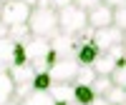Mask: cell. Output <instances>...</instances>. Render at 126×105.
Instances as JSON below:
<instances>
[{"mask_svg":"<svg viewBox=\"0 0 126 105\" xmlns=\"http://www.w3.org/2000/svg\"><path fill=\"white\" fill-rule=\"evenodd\" d=\"M28 30L30 35H38V38H56L58 35V13L53 8H43L38 5L30 10V18H28Z\"/></svg>","mask_w":126,"mask_h":105,"instance_id":"6da1fadb","label":"cell"},{"mask_svg":"<svg viewBox=\"0 0 126 105\" xmlns=\"http://www.w3.org/2000/svg\"><path fill=\"white\" fill-rule=\"evenodd\" d=\"M86 28H88V13L81 10L78 5H68V8L58 10V33L78 38Z\"/></svg>","mask_w":126,"mask_h":105,"instance_id":"7a4b0ae2","label":"cell"},{"mask_svg":"<svg viewBox=\"0 0 126 105\" xmlns=\"http://www.w3.org/2000/svg\"><path fill=\"white\" fill-rule=\"evenodd\" d=\"M78 70H81V63L76 60V55L73 58H58L48 68V75H50L53 83H76Z\"/></svg>","mask_w":126,"mask_h":105,"instance_id":"3957f363","label":"cell"},{"mask_svg":"<svg viewBox=\"0 0 126 105\" xmlns=\"http://www.w3.org/2000/svg\"><path fill=\"white\" fill-rule=\"evenodd\" d=\"M30 10L23 0H13V3H5L3 5V13H0V23H5L8 28H15V25H28V18H30Z\"/></svg>","mask_w":126,"mask_h":105,"instance_id":"277c9868","label":"cell"},{"mask_svg":"<svg viewBox=\"0 0 126 105\" xmlns=\"http://www.w3.org/2000/svg\"><path fill=\"white\" fill-rule=\"evenodd\" d=\"M121 63H124V45H116V48H111L106 52H98V58L91 68L96 70V75H111Z\"/></svg>","mask_w":126,"mask_h":105,"instance_id":"5b68a950","label":"cell"},{"mask_svg":"<svg viewBox=\"0 0 126 105\" xmlns=\"http://www.w3.org/2000/svg\"><path fill=\"white\" fill-rule=\"evenodd\" d=\"M23 50L28 55V63H38V60H46L48 63V55H50V40L46 38H38V35H30L23 40ZM50 68V63H48Z\"/></svg>","mask_w":126,"mask_h":105,"instance_id":"8992f818","label":"cell"},{"mask_svg":"<svg viewBox=\"0 0 126 105\" xmlns=\"http://www.w3.org/2000/svg\"><path fill=\"white\" fill-rule=\"evenodd\" d=\"M93 45H96L101 52H106L111 48H116V45H124V30H119L116 25H109V28H101L93 33V40H91Z\"/></svg>","mask_w":126,"mask_h":105,"instance_id":"52a82bcc","label":"cell"},{"mask_svg":"<svg viewBox=\"0 0 126 105\" xmlns=\"http://www.w3.org/2000/svg\"><path fill=\"white\" fill-rule=\"evenodd\" d=\"M78 38H71V35H63L58 33L56 38H50V50L56 52V58H73L78 50Z\"/></svg>","mask_w":126,"mask_h":105,"instance_id":"ba28073f","label":"cell"},{"mask_svg":"<svg viewBox=\"0 0 126 105\" xmlns=\"http://www.w3.org/2000/svg\"><path fill=\"white\" fill-rule=\"evenodd\" d=\"M113 25V8L109 5H98L88 13V28L93 30H101V28H109Z\"/></svg>","mask_w":126,"mask_h":105,"instance_id":"9c48e42d","label":"cell"},{"mask_svg":"<svg viewBox=\"0 0 126 105\" xmlns=\"http://www.w3.org/2000/svg\"><path fill=\"white\" fill-rule=\"evenodd\" d=\"M73 90H76V83H53L48 88V95L53 98V103H73Z\"/></svg>","mask_w":126,"mask_h":105,"instance_id":"30bf717a","label":"cell"},{"mask_svg":"<svg viewBox=\"0 0 126 105\" xmlns=\"http://www.w3.org/2000/svg\"><path fill=\"white\" fill-rule=\"evenodd\" d=\"M8 75H10V80H13L15 85H25V83H33L35 70H33V65H30V63H23V65L8 68Z\"/></svg>","mask_w":126,"mask_h":105,"instance_id":"8fae6325","label":"cell"},{"mask_svg":"<svg viewBox=\"0 0 126 105\" xmlns=\"http://www.w3.org/2000/svg\"><path fill=\"white\" fill-rule=\"evenodd\" d=\"M98 52H101V50L93 45V43H81L78 50H76V60L81 63V65H93L96 58H98Z\"/></svg>","mask_w":126,"mask_h":105,"instance_id":"7c38bea8","label":"cell"},{"mask_svg":"<svg viewBox=\"0 0 126 105\" xmlns=\"http://www.w3.org/2000/svg\"><path fill=\"white\" fill-rule=\"evenodd\" d=\"M13 52H15V43L10 38L0 40V70H8L13 65Z\"/></svg>","mask_w":126,"mask_h":105,"instance_id":"4fadbf2b","label":"cell"},{"mask_svg":"<svg viewBox=\"0 0 126 105\" xmlns=\"http://www.w3.org/2000/svg\"><path fill=\"white\" fill-rule=\"evenodd\" d=\"M15 98V83L10 80L8 70H0V105Z\"/></svg>","mask_w":126,"mask_h":105,"instance_id":"5bb4252c","label":"cell"},{"mask_svg":"<svg viewBox=\"0 0 126 105\" xmlns=\"http://www.w3.org/2000/svg\"><path fill=\"white\" fill-rule=\"evenodd\" d=\"M111 88H113L111 75H96V80L91 83V90H93V95H96V98H106Z\"/></svg>","mask_w":126,"mask_h":105,"instance_id":"9a60e30c","label":"cell"},{"mask_svg":"<svg viewBox=\"0 0 126 105\" xmlns=\"http://www.w3.org/2000/svg\"><path fill=\"white\" fill-rule=\"evenodd\" d=\"M18 105H56V103H53V98H50L48 93H38V90H33L28 98H23Z\"/></svg>","mask_w":126,"mask_h":105,"instance_id":"2e32d148","label":"cell"},{"mask_svg":"<svg viewBox=\"0 0 126 105\" xmlns=\"http://www.w3.org/2000/svg\"><path fill=\"white\" fill-rule=\"evenodd\" d=\"M93 98V90L91 85H76V90H73V103H81V105H88Z\"/></svg>","mask_w":126,"mask_h":105,"instance_id":"e0dca14e","label":"cell"},{"mask_svg":"<svg viewBox=\"0 0 126 105\" xmlns=\"http://www.w3.org/2000/svg\"><path fill=\"white\" fill-rule=\"evenodd\" d=\"M93 80H96V70L91 65H81L78 75H76V85H91Z\"/></svg>","mask_w":126,"mask_h":105,"instance_id":"ac0fdd59","label":"cell"},{"mask_svg":"<svg viewBox=\"0 0 126 105\" xmlns=\"http://www.w3.org/2000/svg\"><path fill=\"white\" fill-rule=\"evenodd\" d=\"M50 85H53V80H50L48 73H35V78H33V90H38V93H48Z\"/></svg>","mask_w":126,"mask_h":105,"instance_id":"d6986e66","label":"cell"},{"mask_svg":"<svg viewBox=\"0 0 126 105\" xmlns=\"http://www.w3.org/2000/svg\"><path fill=\"white\" fill-rule=\"evenodd\" d=\"M8 38L13 40V43H23L25 38H30V30H28V25H15V28H8Z\"/></svg>","mask_w":126,"mask_h":105,"instance_id":"ffe728a7","label":"cell"},{"mask_svg":"<svg viewBox=\"0 0 126 105\" xmlns=\"http://www.w3.org/2000/svg\"><path fill=\"white\" fill-rule=\"evenodd\" d=\"M106 100H109L111 105H126V90H124V88H119V85H113V88L109 90Z\"/></svg>","mask_w":126,"mask_h":105,"instance_id":"44dd1931","label":"cell"},{"mask_svg":"<svg viewBox=\"0 0 126 105\" xmlns=\"http://www.w3.org/2000/svg\"><path fill=\"white\" fill-rule=\"evenodd\" d=\"M111 80H113V85H119L126 90V63H121V65L111 73Z\"/></svg>","mask_w":126,"mask_h":105,"instance_id":"7402d4cb","label":"cell"},{"mask_svg":"<svg viewBox=\"0 0 126 105\" xmlns=\"http://www.w3.org/2000/svg\"><path fill=\"white\" fill-rule=\"evenodd\" d=\"M113 25L126 33V5H121V8L113 10Z\"/></svg>","mask_w":126,"mask_h":105,"instance_id":"603a6c76","label":"cell"},{"mask_svg":"<svg viewBox=\"0 0 126 105\" xmlns=\"http://www.w3.org/2000/svg\"><path fill=\"white\" fill-rule=\"evenodd\" d=\"M76 0H40V5L43 8H53L56 13L58 10H63V8H68V5H73Z\"/></svg>","mask_w":126,"mask_h":105,"instance_id":"cb8c5ba5","label":"cell"},{"mask_svg":"<svg viewBox=\"0 0 126 105\" xmlns=\"http://www.w3.org/2000/svg\"><path fill=\"white\" fill-rule=\"evenodd\" d=\"M73 5H78L81 10H86V13H91L93 8H98V5H103V0H76Z\"/></svg>","mask_w":126,"mask_h":105,"instance_id":"d4e9b609","label":"cell"},{"mask_svg":"<svg viewBox=\"0 0 126 105\" xmlns=\"http://www.w3.org/2000/svg\"><path fill=\"white\" fill-rule=\"evenodd\" d=\"M103 5H109V8H121V5H126V0H103Z\"/></svg>","mask_w":126,"mask_h":105,"instance_id":"484cf974","label":"cell"},{"mask_svg":"<svg viewBox=\"0 0 126 105\" xmlns=\"http://www.w3.org/2000/svg\"><path fill=\"white\" fill-rule=\"evenodd\" d=\"M88 105H111V103H109L106 98H93V100H91Z\"/></svg>","mask_w":126,"mask_h":105,"instance_id":"4316f807","label":"cell"},{"mask_svg":"<svg viewBox=\"0 0 126 105\" xmlns=\"http://www.w3.org/2000/svg\"><path fill=\"white\" fill-rule=\"evenodd\" d=\"M3 38H8V25L0 23V40H3Z\"/></svg>","mask_w":126,"mask_h":105,"instance_id":"83f0119b","label":"cell"},{"mask_svg":"<svg viewBox=\"0 0 126 105\" xmlns=\"http://www.w3.org/2000/svg\"><path fill=\"white\" fill-rule=\"evenodd\" d=\"M23 3H25L28 8H38V5H40V0H23Z\"/></svg>","mask_w":126,"mask_h":105,"instance_id":"f1b7e54d","label":"cell"},{"mask_svg":"<svg viewBox=\"0 0 126 105\" xmlns=\"http://www.w3.org/2000/svg\"><path fill=\"white\" fill-rule=\"evenodd\" d=\"M3 105H18V100H8V103H3Z\"/></svg>","mask_w":126,"mask_h":105,"instance_id":"f546056e","label":"cell"},{"mask_svg":"<svg viewBox=\"0 0 126 105\" xmlns=\"http://www.w3.org/2000/svg\"><path fill=\"white\" fill-rule=\"evenodd\" d=\"M124 63H126V45H124Z\"/></svg>","mask_w":126,"mask_h":105,"instance_id":"4dcf8cb0","label":"cell"},{"mask_svg":"<svg viewBox=\"0 0 126 105\" xmlns=\"http://www.w3.org/2000/svg\"><path fill=\"white\" fill-rule=\"evenodd\" d=\"M0 3H3V5H5V3H13V0H0Z\"/></svg>","mask_w":126,"mask_h":105,"instance_id":"1f68e13d","label":"cell"},{"mask_svg":"<svg viewBox=\"0 0 126 105\" xmlns=\"http://www.w3.org/2000/svg\"><path fill=\"white\" fill-rule=\"evenodd\" d=\"M124 45H126V33H124Z\"/></svg>","mask_w":126,"mask_h":105,"instance_id":"d6a6232c","label":"cell"},{"mask_svg":"<svg viewBox=\"0 0 126 105\" xmlns=\"http://www.w3.org/2000/svg\"><path fill=\"white\" fill-rule=\"evenodd\" d=\"M0 13H3V3H0Z\"/></svg>","mask_w":126,"mask_h":105,"instance_id":"836d02e7","label":"cell"},{"mask_svg":"<svg viewBox=\"0 0 126 105\" xmlns=\"http://www.w3.org/2000/svg\"><path fill=\"white\" fill-rule=\"evenodd\" d=\"M71 105H81V103H71Z\"/></svg>","mask_w":126,"mask_h":105,"instance_id":"e575fe53","label":"cell"}]
</instances>
